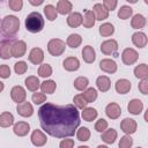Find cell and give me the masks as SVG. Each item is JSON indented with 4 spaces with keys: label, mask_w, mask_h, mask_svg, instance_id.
<instances>
[{
    "label": "cell",
    "mask_w": 148,
    "mask_h": 148,
    "mask_svg": "<svg viewBox=\"0 0 148 148\" xmlns=\"http://www.w3.org/2000/svg\"><path fill=\"white\" fill-rule=\"evenodd\" d=\"M40 127L53 138L73 136L80 126V113L74 104L64 106L45 103L38 110Z\"/></svg>",
    "instance_id": "1"
},
{
    "label": "cell",
    "mask_w": 148,
    "mask_h": 148,
    "mask_svg": "<svg viewBox=\"0 0 148 148\" xmlns=\"http://www.w3.org/2000/svg\"><path fill=\"white\" fill-rule=\"evenodd\" d=\"M24 25H25V29L31 34L40 32L44 29V18L40 13L32 12L27 16Z\"/></svg>",
    "instance_id": "2"
},
{
    "label": "cell",
    "mask_w": 148,
    "mask_h": 148,
    "mask_svg": "<svg viewBox=\"0 0 148 148\" xmlns=\"http://www.w3.org/2000/svg\"><path fill=\"white\" fill-rule=\"evenodd\" d=\"M20 29V20L15 15H6L1 21V30L7 36H14Z\"/></svg>",
    "instance_id": "3"
},
{
    "label": "cell",
    "mask_w": 148,
    "mask_h": 148,
    "mask_svg": "<svg viewBox=\"0 0 148 148\" xmlns=\"http://www.w3.org/2000/svg\"><path fill=\"white\" fill-rule=\"evenodd\" d=\"M66 44L59 38H52L47 43V52L53 57H59L65 52Z\"/></svg>",
    "instance_id": "4"
},
{
    "label": "cell",
    "mask_w": 148,
    "mask_h": 148,
    "mask_svg": "<svg viewBox=\"0 0 148 148\" xmlns=\"http://www.w3.org/2000/svg\"><path fill=\"white\" fill-rule=\"evenodd\" d=\"M101 52L105 56H114L117 57L118 53V42L116 39H106L101 44Z\"/></svg>",
    "instance_id": "5"
},
{
    "label": "cell",
    "mask_w": 148,
    "mask_h": 148,
    "mask_svg": "<svg viewBox=\"0 0 148 148\" xmlns=\"http://www.w3.org/2000/svg\"><path fill=\"white\" fill-rule=\"evenodd\" d=\"M139 59V53L136 52V50L132 49V47H126L124 49L123 53H121V60L125 65L131 66L133 64H135Z\"/></svg>",
    "instance_id": "6"
},
{
    "label": "cell",
    "mask_w": 148,
    "mask_h": 148,
    "mask_svg": "<svg viewBox=\"0 0 148 148\" xmlns=\"http://www.w3.org/2000/svg\"><path fill=\"white\" fill-rule=\"evenodd\" d=\"M136 128H138V124L132 118H125L120 123V130L125 134H130L131 135V134H133V133L136 132Z\"/></svg>",
    "instance_id": "7"
},
{
    "label": "cell",
    "mask_w": 148,
    "mask_h": 148,
    "mask_svg": "<svg viewBox=\"0 0 148 148\" xmlns=\"http://www.w3.org/2000/svg\"><path fill=\"white\" fill-rule=\"evenodd\" d=\"M10 97L15 103H21L27 98V91L22 86H14L10 90Z\"/></svg>",
    "instance_id": "8"
},
{
    "label": "cell",
    "mask_w": 148,
    "mask_h": 148,
    "mask_svg": "<svg viewBox=\"0 0 148 148\" xmlns=\"http://www.w3.org/2000/svg\"><path fill=\"white\" fill-rule=\"evenodd\" d=\"M28 59L34 65H40L44 60V51L40 47H34L29 52Z\"/></svg>",
    "instance_id": "9"
},
{
    "label": "cell",
    "mask_w": 148,
    "mask_h": 148,
    "mask_svg": "<svg viewBox=\"0 0 148 148\" xmlns=\"http://www.w3.org/2000/svg\"><path fill=\"white\" fill-rule=\"evenodd\" d=\"M27 52V43L24 40H16L12 44V57L21 58Z\"/></svg>",
    "instance_id": "10"
},
{
    "label": "cell",
    "mask_w": 148,
    "mask_h": 148,
    "mask_svg": "<svg viewBox=\"0 0 148 148\" xmlns=\"http://www.w3.org/2000/svg\"><path fill=\"white\" fill-rule=\"evenodd\" d=\"M16 111H17V113H18L21 117L28 118V117H31V116H32V113H34V108H32L31 103L23 101V102H21V103H17Z\"/></svg>",
    "instance_id": "11"
},
{
    "label": "cell",
    "mask_w": 148,
    "mask_h": 148,
    "mask_svg": "<svg viewBox=\"0 0 148 148\" xmlns=\"http://www.w3.org/2000/svg\"><path fill=\"white\" fill-rule=\"evenodd\" d=\"M105 114L110 118V119H118L121 114V108L119 104L111 102L105 106Z\"/></svg>",
    "instance_id": "12"
},
{
    "label": "cell",
    "mask_w": 148,
    "mask_h": 148,
    "mask_svg": "<svg viewBox=\"0 0 148 148\" xmlns=\"http://www.w3.org/2000/svg\"><path fill=\"white\" fill-rule=\"evenodd\" d=\"M30 140H31V143H32L34 146H36V147H42V146H44V145L47 142L46 135H45L40 130H35V131L31 133Z\"/></svg>",
    "instance_id": "13"
},
{
    "label": "cell",
    "mask_w": 148,
    "mask_h": 148,
    "mask_svg": "<svg viewBox=\"0 0 148 148\" xmlns=\"http://www.w3.org/2000/svg\"><path fill=\"white\" fill-rule=\"evenodd\" d=\"M99 68L108 74H113L117 72V64L114 60L105 58V59H102L99 61Z\"/></svg>",
    "instance_id": "14"
},
{
    "label": "cell",
    "mask_w": 148,
    "mask_h": 148,
    "mask_svg": "<svg viewBox=\"0 0 148 148\" xmlns=\"http://www.w3.org/2000/svg\"><path fill=\"white\" fill-rule=\"evenodd\" d=\"M13 132L17 136H25L30 132V125L27 121H17L13 126Z\"/></svg>",
    "instance_id": "15"
},
{
    "label": "cell",
    "mask_w": 148,
    "mask_h": 148,
    "mask_svg": "<svg viewBox=\"0 0 148 148\" xmlns=\"http://www.w3.org/2000/svg\"><path fill=\"white\" fill-rule=\"evenodd\" d=\"M131 87H132V84H131L130 80H127V79H119V80H117V82L114 83V89H116V91H117L118 94H120V95L127 94V92L131 90Z\"/></svg>",
    "instance_id": "16"
},
{
    "label": "cell",
    "mask_w": 148,
    "mask_h": 148,
    "mask_svg": "<svg viewBox=\"0 0 148 148\" xmlns=\"http://www.w3.org/2000/svg\"><path fill=\"white\" fill-rule=\"evenodd\" d=\"M127 110H128L130 113H132V114H134V116H138V114H140V113L142 112V110H143V103H142L140 99H138V98H133V99H131V101L128 102V104H127Z\"/></svg>",
    "instance_id": "17"
},
{
    "label": "cell",
    "mask_w": 148,
    "mask_h": 148,
    "mask_svg": "<svg viewBox=\"0 0 148 148\" xmlns=\"http://www.w3.org/2000/svg\"><path fill=\"white\" fill-rule=\"evenodd\" d=\"M92 13H94L96 20H98V21H103L109 17V10L102 3H95L92 7Z\"/></svg>",
    "instance_id": "18"
},
{
    "label": "cell",
    "mask_w": 148,
    "mask_h": 148,
    "mask_svg": "<svg viewBox=\"0 0 148 148\" xmlns=\"http://www.w3.org/2000/svg\"><path fill=\"white\" fill-rule=\"evenodd\" d=\"M62 66L67 72H75L80 68V61L76 57H68L64 60Z\"/></svg>",
    "instance_id": "19"
},
{
    "label": "cell",
    "mask_w": 148,
    "mask_h": 148,
    "mask_svg": "<svg viewBox=\"0 0 148 148\" xmlns=\"http://www.w3.org/2000/svg\"><path fill=\"white\" fill-rule=\"evenodd\" d=\"M117 136H118V133H117V131L114 128H106L105 131L102 132L101 139L106 145H112V143H114Z\"/></svg>",
    "instance_id": "20"
},
{
    "label": "cell",
    "mask_w": 148,
    "mask_h": 148,
    "mask_svg": "<svg viewBox=\"0 0 148 148\" xmlns=\"http://www.w3.org/2000/svg\"><path fill=\"white\" fill-rule=\"evenodd\" d=\"M147 42H148V39H147V36L145 32L138 31V32H134L132 35V43L139 49L145 47L147 45Z\"/></svg>",
    "instance_id": "21"
},
{
    "label": "cell",
    "mask_w": 148,
    "mask_h": 148,
    "mask_svg": "<svg viewBox=\"0 0 148 148\" xmlns=\"http://www.w3.org/2000/svg\"><path fill=\"white\" fill-rule=\"evenodd\" d=\"M56 9H57V13L58 14H60V15H67V14L72 13L73 5L68 0H59L58 3H57Z\"/></svg>",
    "instance_id": "22"
},
{
    "label": "cell",
    "mask_w": 148,
    "mask_h": 148,
    "mask_svg": "<svg viewBox=\"0 0 148 148\" xmlns=\"http://www.w3.org/2000/svg\"><path fill=\"white\" fill-rule=\"evenodd\" d=\"M96 87L99 91L106 92L111 88V81L106 75H101L96 79Z\"/></svg>",
    "instance_id": "23"
},
{
    "label": "cell",
    "mask_w": 148,
    "mask_h": 148,
    "mask_svg": "<svg viewBox=\"0 0 148 148\" xmlns=\"http://www.w3.org/2000/svg\"><path fill=\"white\" fill-rule=\"evenodd\" d=\"M67 24L71 28H77L82 24V15L79 12H73L69 13L68 17H67Z\"/></svg>",
    "instance_id": "24"
},
{
    "label": "cell",
    "mask_w": 148,
    "mask_h": 148,
    "mask_svg": "<svg viewBox=\"0 0 148 148\" xmlns=\"http://www.w3.org/2000/svg\"><path fill=\"white\" fill-rule=\"evenodd\" d=\"M82 58L87 64H92L96 60V52L92 46L86 45L82 50Z\"/></svg>",
    "instance_id": "25"
},
{
    "label": "cell",
    "mask_w": 148,
    "mask_h": 148,
    "mask_svg": "<svg viewBox=\"0 0 148 148\" xmlns=\"http://www.w3.org/2000/svg\"><path fill=\"white\" fill-rule=\"evenodd\" d=\"M12 57V43L7 39L0 42V58L9 59Z\"/></svg>",
    "instance_id": "26"
},
{
    "label": "cell",
    "mask_w": 148,
    "mask_h": 148,
    "mask_svg": "<svg viewBox=\"0 0 148 148\" xmlns=\"http://www.w3.org/2000/svg\"><path fill=\"white\" fill-rule=\"evenodd\" d=\"M95 22H96V17H95L92 10H89V9L84 10V15L82 16L83 27L87 28V29H90V28H92L95 25Z\"/></svg>",
    "instance_id": "27"
},
{
    "label": "cell",
    "mask_w": 148,
    "mask_h": 148,
    "mask_svg": "<svg viewBox=\"0 0 148 148\" xmlns=\"http://www.w3.org/2000/svg\"><path fill=\"white\" fill-rule=\"evenodd\" d=\"M24 84L27 87L28 90L30 91H37L40 87V82H39V79L35 75H30L28 76L25 80H24Z\"/></svg>",
    "instance_id": "28"
},
{
    "label": "cell",
    "mask_w": 148,
    "mask_h": 148,
    "mask_svg": "<svg viewBox=\"0 0 148 148\" xmlns=\"http://www.w3.org/2000/svg\"><path fill=\"white\" fill-rule=\"evenodd\" d=\"M13 124H14V116L10 112L5 111L0 114V127L7 128V127L12 126Z\"/></svg>",
    "instance_id": "29"
},
{
    "label": "cell",
    "mask_w": 148,
    "mask_h": 148,
    "mask_svg": "<svg viewBox=\"0 0 148 148\" xmlns=\"http://www.w3.org/2000/svg\"><path fill=\"white\" fill-rule=\"evenodd\" d=\"M81 116L83 118V120L86 121H92L97 118V110L94 109V108H83L82 109V112H81Z\"/></svg>",
    "instance_id": "30"
},
{
    "label": "cell",
    "mask_w": 148,
    "mask_h": 148,
    "mask_svg": "<svg viewBox=\"0 0 148 148\" xmlns=\"http://www.w3.org/2000/svg\"><path fill=\"white\" fill-rule=\"evenodd\" d=\"M82 43V37L79 35V34H71L68 37H67V40H66V44L67 46L72 47V49H76L81 45Z\"/></svg>",
    "instance_id": "31"
},
{
    "label": "cell",
    "mask_w": 148,
    "mask_h": 148,
    "mask_svg": "<svg viewBox=\"0 0 148 148\" xmlns=\"http://www.w3.org/2000/svg\"><path fill=\"white\" fill-rule=\"evenodd\" d=\"M134 76L142 80L148 79V65L147 64H140L134 68Z\"/></svg>",
    "instance_id": "32"
},
{
    "label": "cell",
    "mask_w": 148,
    "mask_h": 148,
    "mask_svg": "<svg viewBox=\"0 0 148 148\" xmlns=\"http://www.w3.org/2000/svg\"><path fill=\"white\" fill-rule=\"evenodd\" d=\"M131 25L133 29H142L146 25V17L142 14H135L131 20Z\"/></svg>",
    "instance_id": "33"
},
{
    "label": "cell",
    "mask_w": 148,
    "mask_h": 148,
    "mask_svg": "<svg viewBox=\"0 0 148 148\" xmlns=\"http://www.w3.org/2000/svg\"><path fill=\"white\" fill-rule=\"evenodd\" d=\"M39 88H40V90L44 94H53L56 91L57 83L53 80H45L44 82L40 83V87Z\"/></svg>",
    "instance_id": "34"
},
{
    "label": "cell",
    "mask_w": 148,
    "mask_h": 148,
    "mask_svg": "<svg viewBox=\"0 0 148 148\" xmlns=\"http://www.w3.org/2000/svg\"><path fill=\"white\" fill-rule=\"evenodd\" d=\"M98 31H99V35L102 37H109V36H112L113 35L114 27H113V24H111L109 22H105V23H103V24L99 25Z\"/></svg>",
    "instance_id": "35"
},
{
    "label": "cell",
    "mask_w": 148,
    "mask_h": 148,
    "mask_svg": "<svg viewBox=\"0 0 148 148\" xmlns=\"http://www.w3.org/2000/svg\"><path fill=\"white\" fill-rule=\"evenodd\" d=\"M82 95H83L84 99L87 101V103H92L97 98V90L95 88H92V87L91 88H86L83 90Z\"/></svg>",
    "instance_id": "36"
},
{
    "label": "cell",
    "mask_w": 148,
    "mask_h": 148,
    "mask_svg": "<svg viewBox=\"0 0 148 148\" xmlns=\"http://www.w3.org/2000/svg\"><path fill=\"white\" fill-rule=\"evenodd\" d=\"M89 84V80L86 76H79L74 80V88L79 91H83Z\"/></svg>",
    "instance_id": "37"
},
{
    "label": "cell",
    "mask_w": 148,
    "mask_h": 148,
    "mask_svg": "<svg viewBox=\"0 0 148 148\" xmlns=\"http://www.w3.org/2000/svg\"><path fill=\"white\" fill-rule=\"evenodd\" d=\"M44 14L46 16V18L49 21H54L58 16V13H57V9L53 5H46L44 7Z\"/></svg>",
    "instance_id": "38"
},
{
    "label": "cell",
    "mask_w": 148,
    "mask_h": 148,
    "mask_svg": "<svg viewBox=\"0 0 148 148\" xmlns=\"http://www.w3.org/2000/svg\"><path fill=\"white\" fill-rule=\"evenodd\" d=\"M76 138H77V140L81 141V142L88 141V140L90 139V131H89V128L83 127V126L80 127V128L76 131Z\"/></svg>",
    "instance_id": "39"
},
{
    "label": "cell",
    "mask_w": 148,
    "mask_h": 148,
    "mask_svg": "<svg viewBox=\"0 0 148 148\" xmlns=\"http://www.w3.org/2000/svg\"><path fill=\"white\" fill-rule=\"evenodd\" d=\"M132 14H133V9L130 6H126V5L121 6L120 9L118 10V17L120 20H127L132 16Z\"/></svg>",
    "instance_id": "40"
},
{
    "label": "cell",
    "mask_w": 148,
    "mask_h": 148,
    "mask_svg": "<svg viewBox=\"0 0 148 148\" xmlns=\"http://www.w3.org/2000/svg\"><path fill=\"white\" fill-rule=\"evenodd\" d=\"M38 75L40 77H49L52 75V67L49 65V64H42L39 67H38Z\"/></svg>",
    "instance_id": "41"
},
{
    "label": "cell",
    "mask_w": 148,
    "mask_h": 148,
    "mask_svg": "<svg viewBox=\"0 0 148 148\" xmlns=\"http://www.w3.org/2000/svg\"><path fill=\"white\" fill-rule=\"evenodd\" d=\"M31 101L36 104V105H39L42 103H44L46 101V94H44L43 91L42 92H38V91H34L32 96H31Z\"/></svg>",
    "instance_id": "42"
},
{
    "label": "cell",
    "mask_w": 148,
    "mask_h": 148,
    "mask_svg": "<svg viewBox=\"0 0 148 148\" xmlns=\"http://www.w3.org/2000/svg\"><path fill=\"white\" fill-rule=\"evenodd\" d=\"M73 102H74V105L77 108V109H83V108H86L87 106V101L84 99V97H83V95L82 94H77V95H75L74 96V98H73Z\"/></svg>",
    "instance_id": "43"
},
{
    "label": "cell",
    "mask_w": 148,
    "mask_h": 148,
    "mask_svg": "<svg viewBox=\"0 0 148 148\" xmlns=\"http://www.w3.org/2000/svg\"><path fill=\"white\" fill-rule=\"evenodd\" d=\"M27 69H28V65H27V62L23 61V60L17 61V62L14 65V71H15V73H16L17 75L24 74V73L27 72Z\"/></svg>",
    "instance_id": "44"
},
{
    "label": "cell",
    "mask_w": 148,
    "mask_h": 148,
    "mask_svg": "<svg viewBox=\"0 0 148 148\" xmlns=\"http://www.w3.org/2000/svg\"><path fill=\"white\" fill-rule=\"evenodd\" d=\"M132 145H133V139L131 138L130 134H126V135L120 138V141H119V147L120 148H131Z\"/></svg>",
    "instance_id": "45"
},
{
    "label": "cell",
    "mask_w": 148,
    "mask_h": 148,
    "mask_svg": "<svg viewBox=\"0 0 148 148\" xmlns=\"http://www.w3.org/2000/svg\"><path fill=\"white\" fill-rule=\"evenodd\" d=\"M8 6L14 12H20L23 7V0H8Z\"/></svg>",
    "instance_id": "46"
},
{
    "label": "cell",
    "mask_w": 148,
    "mask_h": 148,
    "mask_svg": "<svg viewBox=\"0 0 148 148\" xmlns=\"http://www.w3.org/2000/svg\"><path fill=\"white\" fill-rule=\"evenodd\" d=\"M106 128H108V121H106L105 119L101 118V119H98V120L95 123V130H96L97 132L102 133V132L105 131Z\"/></svg>",
    "instance_id": "47"
},
{
    "label": "cell",
    "mask_w": 148,
    "mask_h": 148,
    "mask_svg": "<svg viewBox=\"0 0 148 148\" xmlns=\"http://www.w3.org/2000/svg\"><path fill=\"white\" fill-rule=\"evenodd\" d=\"M10 76V68L8 65H0V77L1 79H8Z\"/></svg>",
    "instance_id": "48"
},
{
    "label": "cell",
    "mask_w": 148,
    "mask_h": 148,
    "mask_svg": "<svg viewBox=\"0 0 148 148\" xmlns=\"http://www.w3.org/2000/svg\"><path fill=\"white\" fill-rule=\"evenodd\" d=\"M138 88H139V90L142 95H147L148 94V79H142L139 82Z\"/></svg>",
    "instance_id": "49"
},
{
    "label": "cell",
    "mask_w": 148,
    "mask_h": 148,
    "mask_svg": "<svg viewBox=\"0 0 148 148\" xmlns=\"http://www.w3.org/2000/svg\"><path fill=\"white\" fill-rule=\"evenodd\" d=\"M117 3H118V0H103V6H104L109 12L114 10L116 7H117Z\"/></svg>",
    "instance_id": "50"
},
{
    "label": "cell",
    "mask_w": 148,
    "mask_h": 148,
    "mask_svg": "<svg viewBox=\"0 0 148 148\" xmlns=\"http://www.w3.org/2000/svg\"><path fill=\"white\" fill-rule=\"evenodd\" d=\"M74 145H75V142L73 139H64L59 143V147L60 148H72V147H74Z\"/></svg>",
    "instance_id": "51"
},
{
    "label": "cell",
    "mask_w": 148,
    "mask_h": 148,
    "mask_svg": "<svg viewBox=\"0 0 148 148\" xmlns=\"http://www.w3.org/2000/svg\"><path fill=\"white\" fill-rule=\"evenodd\" d=\"M29 1V3L30 5H32V6H40L43 2H44V0H28Z\"/></svg>",
    "instance_id": "52"
},
{
    "label": "cell",
    "mask_w": 148,
    "mask_h": 148,
    "mask_svg": "<svg viewBox=\"0 0 148 148\" xmlns=\"http://www.w3.org/2000/svg\"><path fill=\"white\" fill-rule=\"evenodd\" d=\"M3 89H5V84H3V82H2V81H0V92H1Z\"/></svg>",
    "instance_id": "53"
},
{
    "label": "cell",
    "mask_w": 148,
    "mask_h": 148,
    "mask_svg": "<svg viewBox=\"0 0 148 148\" xmlns=\"http://www.w3.org/2000/svg\"><path fill=\"white\" fill-rule=\"evenodd\" d=\"M125 1H127V2H130V3H136L139 0H125Z\"/></svg>",
    "instance_id": "54"
},
{
    "label": "cell",
    "mask_w": 148,
    "mask_h": 148,
    "mask_svg": "<svg viewBox=\"0 0 148 148\" xmlns=\"http://www.w3.org/2000/svg\"><path fill=\"white\" fill-rule=\"evenodd\" d=\"M145 3H148V0H145Z\"/></svg>",
    "instance_id": "55"
},
{
    "label": "cell",
    "mask_w": 148,
    "mask_h": 148,
    "mask_svg": "<svg viewBox=\"0 0 148 148\" xmlns=\"http://www.w3.org/2000/svg\"><path fill=\"white\" fill-rule=\"evenodd\" d=\"M0 1H2V0H0Z\"/></svg>",
    "instance_id": "56"
}]
</instances>
